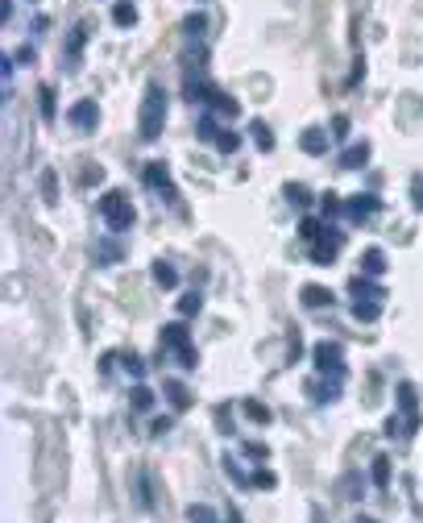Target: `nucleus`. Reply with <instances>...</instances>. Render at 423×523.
Listing matches in <instances>:
<instances>
[{"label":"nucleus","mask_w":423,"mask_h":523,"mask_svg":"<svg viewBox=\"0 0 423 523\" xmlns=\"http://www.w3.org/2000/svg\"><path fill=\"white\" fill-rule=\"evenodd\" d=\"M162 125H166V91H162V83H150L145 96H141V112H137L141 141H158Z\"/></svg>","instance_id":"f257e3e1"},{"label":"nucleus","mask_w":423,"mask_h":523,"mask_svg":"<svg viewBox=\"0 0 423 523\" xmlns=\"http://www.w3.org/2000/svg\"><path fill=\"white\" fill-rule=\"evenodd\" d=\"M158 349H162V353H170L183 370H195V366H199V353H195L191 333H187V324H183V320L162 324V333H158Z\"/></svg>","instance_id":"f03ea898"},{"label":"nucleus","mask_w":423,"mask_h":523,"mask_svg":"<svg viewBox=\"0 0 423 523\" xmlns=\"http://www.w3.org/2000/svg\"><path fill=\"white\" fill-rule=\"evenodd\" d=\"M100 216H104V224H108L112 233H125V229H133V220H137V212H133V204H129L125 191H104V195H100Z\"/></svg>","instance_id":"7ed1b4c3"},{"label":"nucleus","mask_w":423,"mask_h":523,"mask_svg":"<svg viewBox=\"0 0 423 523\" xmlns=\"http://www.w3.org/2000/svg\"><path fill=\"white\" fill-rule=\"evenodd\" d=\"M341 245H345V233L328 224V229L312 241V249H307V254H312V262H316V266H332V262H336V254H341Z\"/></svg>","instance_id":"20e7f679"},{"label":"nucleus","mask_w":423,"mask_h":523,"mask_svg":"<svg viewBox=\"0 0 423 523\" xmlns=\"http://www.w3.org/2000/svg\"><path fill=\"white\" fill-rule=\"evenodd\" d=\"M312 362H316V370L320 374H345V349L336 345V341H316V349H312Z\"/></svg>","instance_id":"39448f33"},{"label":"nucleus","mask_w":423,"mask_h":523,"mask_svg":"<svg viewBox=\"0 0 423 523\" xmlns=\"http://www.w3.org/2000/svg\"><path fill=\"white\" fill-rule=\"evenodd\" d=\"M66 121H71V129L91 133V129L100 125V108H96V100H79V104H71V108H66Z\"/></svg>","instance_id":"423d86ee"},{"label":"nucleus","mask_w":423,"mask_h":523,"mask_svg":"<svg viewBox=\"0 0 423 523\" xmlns=\"http://www.w3.org/2000/svg\"><path fill=\"white\" fill-rule=\"evenodd\" d=\"M399 407L407 416V436L420 428V399H415V387L411 382H399Z\"/></svg>","instance_id":"0eeeda50"},{"label":"nucleus","mask_w":423,"mask_h":523,"mask_svg":"<svg viewBox=\"0 0 423 523\" xmlns=\"http://www.w3.org/2000/svg\"><path fill=\"white\" fill-rule=\"evenodd\" d=\"M145 183H150V187H158V191H162V195L174 204V183H170V170H166V162H150V166H145Z\"/></svg>","instance_id":"6e6552de"},{"label":"nucleus","mask_w":423,"mask_h":523,"mask_svg":"<svg viewBox=\"0 0 423 523\" xmlns=\"http://www.w3.org/2000/svg\"><path fill=\"white\" fill-rule=\"evenodd\" d=\"M378 208H382V200L366 191V195H357V200H349V204H345V216H349V220H370Z\"/></svg>","instance_id":"1a4fd4ad"},{"label":"nucleus","mask_w":423,"mask_h":523,"mask_svg":"<svg viewBox=\"0 0 423 523\" xmlns=\"http://www.w3.org/2000/svg\"><path fill=\"white\" fill-rule=\"evenodd\" d=\"M299 299H303V308H312V312H320V308H332V303H336V299H332V291H328V287H320V283H307Z\"/></svg>","instance_id":"9d476101"},{"label":"nucleus","mask_w":423,"mask_h":523,"mask_svg":"<svg viewBox=\"0 0 423 523\" xmlns=\"http://www.w3.org/2000/svg\"><path fill=\"white\" fill-rule=\"evenodd\" d=\"M120 258H125L120 241H112V237H100V241H96V262H100V266H116Z\"/></svg>","instance_id":"9b49d317"},{"label":"nucleus","mask_w":423,"mask_h":523,"mask_svg":"<svg viewBox=\"0 0 423 523\" xmlns=\"http://www.w3.org/2000/svg\"><path fill=\"white\" fill-rule=\"evenodd\" d=\"M361 274H370V278H378V274H386V254H382L378 245H370V249L361 254Z\"/></svg>","instance_id":"f8f14e48"},{"label":"nucleus","mask_w":423,"mask_h":523,"mask_svg":"<svg viewBox=\"0 0 423 523\" xmlns=\"http://www.w3.org/2000/svg\"><path fill=\"white\" fill-rule=\"evenodd\" d=\"M349 291H353V299H386V291L378 283H370V274H357L349 283Z\"/></svg>","instance_id":"ddd939ff"},{"label":"nucleus","mask_w":423,"mask_h":523,"mask_svg":"<svg viewBox=\"0 0 423 523\" xmlns=\"http://www.w3.org/2000/svg\"><path fill=\"white\" fill-rule=\"evenodd\" d=\"M299 145H303L307 154H328V129H303Z\"/></svg>","instance_id":"4468645a"},{"label":"nucleus","mask_w":423,"mask_h":523,"mask_svg":"<svg viewBox=\"0 0 423 523\" xmlns=\"http://www.w3.org/2000/svg\"><path fill=\"white\" fill-rule=\"evenodd\" d=\"M366 158H370V141H357V145H349V150H345L341 166H345V170H357V166H366Z\"/></svg>","instance_id":"2eb2a0df"},{"label":"nucleus","mask_w":423,"mask_h":523,"mask_svg":"<svg viewBox=\"0 0 423 523\" xmlns=\"http://www.w3.org/2000/svg\"><path fill=\"white\" fill-rule=\"evenodd\" d=\"M154 283H158V287H166V291H174V287H179V270H174L170 262H162V258H158V262H154Z\"/></svg>","instance_id":"dca6fc26"},{"label":"nucleus","mask_w":423,"mask_h":523,"mask_svg":"<svg viewBox=\"0 0 423 523\" xmlns=\"http://www.w3.org/2000/svg\"><path fill=\"white\" fill-rule=\"evenodd\" d=\"M353 316H357L361 324L378 320V316H382V299H353Z\"/></svg>","instance_id":"f3484780"},{"label":"nucleus","mask_w":423,"mask_h":523,"mask_svg":"<svg viewBox=\"0 0 423 523\" xmlns=\"http://www.w3.org/2000/svg\"><path fill=\"white\" fill-rule=\"evenodd\" d=\"M166 399H170V407H174V411H187V407H191V391H187L183 382H174V378L166 382Z\"/></svg>","instance_id":"a211bd4d"},{"label":"nucleus","mask_w":423,"mask_h":523,"mask_svg":"<svg viewBox=\"0 0 423 523\" xmlns=\"http://www.w3.org/2000/svg\"><path fill=\"white\" fill-rule=\"evenodd\" d=\"M87 33H91V21H79V25L71 29V37H66V54H71V58H79V50H83Z\"/></svg>","instance_id":"6ab92c4d"},{"label":"nucleus","mask_w":423,"mask_h":523,"mask_svg":"<svg viewBox=\"0 0 423 523\" xmlns=\"http://www.w3.org/2000/svg\"><path fill=\"white\" fill-rule=\"evenodd\" d=\"M112 21H116L120 29H133V25H137V8H133L129 0H120V4L112 8Z\"/></svg>","instance_id":"aec40b11"},{"label":"nucleus","mask_w":423,"mask_h":523,"mask_svg":"<svg viewBox=\"0 0 423 523\" xmlns=\"http://www.w3.org/2000/svg\"><path fill=\"white\" fill-rule=\"evenodd\" d=\"M212 108H216L220 116H228V121H233V116H241V104H237L233 96H224V91H216V96H212Z\"/></svg>","instance_id":"412c9836"},{"label":"nucleus","mask_w":423,"mask_h":523,"mask_svg":"<svg viewBox=\"0 0 423 523\" xmlns=\"http://www.w3.org/2000/svg\"><path fill=\"white\" fill-rule=\"evenodd\" d=\"M129 403H133V411H150V407H154V391L137 382V387L129 391Z\"/></svg>","instance_id":"4be33fe9"},{"label":"nucleus","mask_w":423,"mask_h":523,"mask_svg":"<svg viewBox=\"0 0 423 523\" xmlns=\"http://www.w3.org/2000/svg\"><path fill=\"white\" fill-rule=\"evenodd\" d=\"M324 229H328V224H320L316 216H303V220H299V237H303L307 245H312V241H316V237H320Z\"/></svg>","instance_id":"5701e85b"},{"label":"nucleus","mask_w":423,"mask_h":523,"mask_svg":"<svg viewBox=\"0 0 423 523\" xmlns=\"http://www.w3.org/2000/svg\"><path fill=\"white\" fill-rule=\"evenodd\" d=\"M370 474H374V486L386 490V486H390V457H374V470H370Z\"/></svg>","instance_id":"b1692460"},{"label":"nucleus","mask_w":423,"mask_h":523,"mask_svg":"<svg viewBox=\"0 0 423 523\" xmlns=\"http://www.w3.org/2000/svg\"><path fill=\"white\" fill-rule=\"evenodd\" d=\"M199 308H204V295H199V291H191V295L179 299V316H199Z\"/></svg>","instance_id":"393cba45"},{"label":"nucleus","mask_w":423,"mask_h":523,"mask_svg":"<svg viewBox=\"0 0 423 523\" xmlns=\"http://www.w3.org/2000/svg\"><path fill=\"white\" fill-rule=\"evenodd\" d=\"M245 416H249L253 424H270V407L258 403V399H245Z\"/></svg>","instance_id":"a878e982"},{"label":"nucleus","mask_w":423,"mask_h":523,"mask_svg":"<svg viewBox=\"0 0 423 523\" xmlns=\"http://www.w3.org/2000/svg\"><path fill=\"white\" fill-rule=\"evenodd\" d=\"M187 520L191 523H216V511H212L208 503H191V507H187Z\"/></svg>","instance_id":"bb28decb"},{"label":"nucleus","mask_w":423,"mask_h":523,"mask_svg":"<svg viewBox=\"0 0 423 523\" xmlns=\"http://www.w3.org/2000/svg\"><path fill=\"white\" fill-rule=\"evenodd\" d=\"M253 141H258V150H274V133H270V125L253 121Z\"/></svg>","instance_id":"cd10ccee"},{"label":"nucleus","mask_w":423,"mask_h":523,"mask_svg":"<svg viewBox=\"0 0 423 523\" xmlns=\"http://www.w3.org/2000/svg\"><path fill=\"white\" fill-rule=\"evenodd\" d=\"M287 200H291L295 208H307V204H312V191H307L303 183H291V187H287Z\"/></svg>","instance_id":"c85d7f7f"},{"label":"nucleus","mask_w":423,"mask_h":523,"mask_svg":"<svg viewBox=\"0 0 423 523\" xmlns=\"http://www.w3.org/2000/svg\"><path fill=\"white\" fill-rule=\"evenodd\" d=\"M320 212H324V220H328V216H341V212H345V204H341V200L328 191V195L320 200Z\"/></svg>","instance_id":"c756f323"},{"label":"nucleus","mask_w":423,"mask_h":523,"mask_svg":"<svg viewBox=\"0 0 423 523\" xmlns=\"http://www.w3.org/2000/svg\"><path fill=\"white\" fill-rule=\"evenodd\" d=\"M120 366H125L133 378H145V362H141L137 353H125V357H120Z\"/></svg>","instance_id":"7c9ffc66"},{"label":"nucleus","mask_w":423,"mask_h":523,"mask_svg":"<svg viewBox=\"0 0 423 523\" xmlns=\"http://www.w3.org/2000/svg\"><path fill=\"white\" fill-rule=\"evenodd\" d=\"M237 145H241V137H237V133H216V150H220V154H233Z\"/></svg>","instance_id":"2f4dec72"},{"label":"nucleus","mask_w":423,"mask_h":523,"mask_svg":"<svg viewBox=\"0 0 423 523\" xmlns=\"http://www.w3.org/2000/svg\"><path fill=\"white\" fill-rule=\"evenodd\" d=\"M42 195H46V204H54V200H58V183H54V170H46V175H42Z\"/></svg>","instance_id":"473e14b6"},{"label":"nucleus","mask_w":423,"mask_h":523,"mask_svg":"<svg viewBox=\"0 0 423 523\" xmlns=\"http://www.w3.org/2000/svg\"><path fill=\"white\" fill-rule=\"evenodd\" d=\"M245 457H253V461H266V457H270V449H266L262 441H245Z\"/></svg>","instance_id":"72a5a7b5"},{"label":"nucleus","mask_w":423,"mask_h":523,"mask_svg":"<svg viewBox=\"0 0 423 523\" xmlns=\"http://www.w3.org/2000/svg\"><path fill=\"white\" fill-rule=\"evenodd\" d=\"M37 96H42V116L50 121V116H54V87H42Z\"/></svg>","instance_id":"f704fd0d"},{"label":"nucleus","mask_w":423,"mask_h":523,"mask_svg":"<svg viewBox=\"0 0 423 523\" xmlns=\"http://www.w3.org/2000/svg\"><path fill=\"white\" fill-rule=\"evenodd\" d=\"M216 133H220V129H216V116H204V121H199V137H204V141H216Z\"/></svg>","instance_id":"c9c22d12"},{"label":"nucleus","mask_w":423,"mask_h":523,"mask_svg":"<svg viewBox=\"0 0 423 523\" xmlns=\"http://www.w3.org/2000/svg\"><path fill=\"white\" fill-rule=\"evenodd\" d=\"M249 482H253V486H266V490H270V486H274V482H278V478H274V474H270V470H258V474H253V478H249Z\"/></svg>","instance_id":"e433bc0d"},{"label":"nucleus","mask_w":423,"mask_h":523,"mask_svg":"<svg viewBox=\"0 0 423 523\" xmlns=\"http://www.w3.org/2000/svg\"><path fill=\"white\" fill-rule=\"evenodd\" d=\"M166 432H170V420H166V416H158V420L150 424V436H166Z\"/></svg>","instance_id":"4c0bfd02"},{"label":"nucleus","mask_w":423,"mask_h":523,"mask_svg":"<svg viewBox=\"0 0 423 523\" xmlns=\"http://www.w3.org/2000/svg\"><path fill=\"white\" fill-rule=\"evenodd\" d=\"M141 507L154 511V495H150V478H145V474H141Z\"/></svg>","instance_id":"58836bf2"},{"label":"nucleus","mask_w":423,"mask_h":523,"mask_svg":"<svg viewBox=\"0 0 423 523\" xmlns=\"http://www.w3.org/2000/svg\"><path fill=\"white\" fill-rule=\"evenodd\" d=\"M204 25H208V21H204V17H187V25H183V29H187V33H191V37H195V33H204Z\"/></svg>","instance_id":"ea45409f"},{"label":"nucleus","mask_w":423,"mask_h":523,"mask_svg":"<svg viewBox=\"0 0 423 523\" xmlns=\"http://www.w3.org/2000/svg\"><path fill=\"white\" fill-rule=\"evenodd\" d=\"M332 137H349V116H336V121H332Z\"/></svg>","instance_id":"a19ab883"},{"label":"nucleus","mask_w":423,"mask_h":523,"mask_svg":"<svg viewBox=\"0 0 423 523\" xmlns=\"http://www.w3.org/2000/svg\"><path fill=\"white\" fill-rule=\"evenodd\" d=\"M79 179H83V183H100V179H104V170H100V166H87Z\"/></svg>","instance_id":"79ce46f5"},{"label":"nucleus","mask_w":423,"mask_h":523,"mask_svg":"<svg viewBox=\"0 0 423 523\" xmlns=\"http://www.w3.org/2000/svg\"><path fill=\"white\" fill-rule=\"evenodd\" d=\"M411 187H415V208H423V175L411 179Z\"/></svg>","instance_id":"37998d69"},{"label":"nucleus","mask_w":423,"mask_h":523,"mask_svg":"<svg viewBox=\"0 0 423 523\" xmlns=\"http://www.w3.org/2000/svg\"><path fill=\"white\" fill-rule=\"evenodd\" d=\"M33 58H37L33 46H21V50H17V62H33Z\"/></svg>","instance_id":"c03bdc74"},{"label":"nucleus","mask_w":423,"mask_h":523,"mask_svg":"<svg viewBox=\"0 0 423 523\" xmlns=\"http://www.w3.org/2000/svg\"><path fill=\"white\" fill-rule=\"evenodd\" d=\"M357 523H378V520H357Z\"/></svg>","instance_id":"a18cd8bd"}]
</instances>
